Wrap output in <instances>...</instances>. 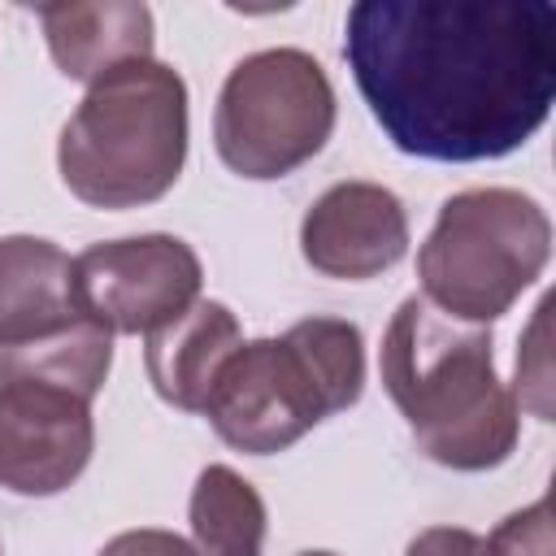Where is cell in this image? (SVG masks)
Returning a JSON list of instances; mask_svg holds the SVG:
<instances>
[{
  "label": "cell",
  "instance_id": "3",
  "mask_svg": "<svg viewBox=\"0 0 556 556\" xmlns=\"http://www.w3.org/2000/svg\"><path fill=\"white\" fill-rule=\"evenodd\" d=\"M361 387V330L343 317H308L278 339L239 343L217 369L200 413L230 447L269 456L304 439L321 417L352 408Z\"/></svg>",
  "mask_w": 556,
  "mask_h": 556
},
{
  "label": "cell",
  "instance_id": "15",
  "mask_svg": "<svg viewBox=\"0 0 556 556\" xmlns=\"http://www.w3.org/2000/svg\"><path fill=\"white\" fill-rule=\"evenodd\" d=\"M404 556H491V552L486 539H478L465 526H430L404 547Z\"/></svg>",
  "mask_w": 556,
  "mask_h": 556
},
{
  "label": "cell",
  "instance_id": "6",
  "mask_svg": "<svg viewBox=\"0 0 556 556\" xmlns=\"http://www.w3.org/2000/svg\"><path fill=\"white\" fill-rule=\"evenodd\" d=\"M552 222L513 187H469L443 200L417 252L421 300L443 317L495 321L543 274Z\"/></svg>",
  "mask_w": 556,
  "mask_h": 556
},
{
  "label": "cell",
  "instance_id": "5",
  "mask_svg": "<svg viewBox=\"0 0 556 556\" xmlns=\"http://www.w3.org/2000/svg\"><path fill=\"white\" fill-rule=\"evenodd\" d=\"M187 161V83L165 61H126L91 83L61 130L65 187L96 208L161 200Z\"/></svg>",
  "mask_w": 556,
  "mask_h": 556
},
{
  "label": "cell",
  "instance_id": "16",
  "mask_svg": "<svg viewBox=\"0 0 556 556\" xmlns=\"http://www.w3.org/2000/svg\"><path fill=\"white\" fill-rule=\"evenodd\" d=\"M100 556H200L187 539L169 530H126L100 547Z\"/></svg>",
  "mask_w": 556,
  "mask_h": 556
},
{
  "label": "cell",
  "instance_id": "14",
  "mask_svg": "<svg viewBox=\"0 0 556 556\" xmlns=\"http://www.w3.org/2000/svg\"><path fill=\"white\" fill-rule=\"evenodd\" d=\"M486 552L491 556H556V543H552V504L547 500H534L530 508L504 517L491 530Z\"/></svg>",
  "mask_w": 556,
  "mask_h": 556
},
{
  "label": "cell",
  "instance_id": "17",
  "mask_svg": "<svg viewBox=\"0 0 556 556\" xmlns=\"http://www.w3.org/2000/svg\"><path fill=\"white\" fill-rule=\"evenodd\" d=\"M300 556H334V552H300Z\"/></svg>",
  "mask_w": 556,
  "mask_h": 556
},
{
  "label": "cell",
  "instance_id": "4",
  "mask_svg": "<svg viewBox=\"0 0 556 556\" xmlns=\"http://www.w3.org/2000/svg\"><path fill=\"white\" fill-rule=\"evenodd\" d=\"M113 365V334L83 317L56 334L0 348V486L56 495L91 460L100 395Z\"/></svg>",
  "mask_w": 556,
  "mask_h": 556
},
{
  "label": "cell",
  "instance_id": "10",
  "mask_svg": "<svg viewBox=\"0 0 556 556\" xmlns=\"http://www.w3.org/2000/svg\"><path fill=\"white\" fill-rule=\"evenodd\" d=\"M74 261L35 235L0 239V348H17L83 321Z\"/></svg>",
  "mask_w": 556,
  "mask_h": 556
},
{
  "label": "cell",
  "instance_id": "13",
  "mask_svg": "<svg viewBox=\"0 0 556 556\" xmlns=\"http://www.w3.org/2000/svg\"><path fill=\"white\" fill-rule=\"evenodd\" d=\"M191 534L204 556H261L265 504L230 465H208L191 486Z\"/></svg>",
  "mask_w": 556,
  "mask_h": 556
},
{
  "label": "cell",
  "instance_id": "2",
  "mask_svg": "<svg viewBox=\"0 0 556 556\" xmlns=\"http://www.w3.org/2000/svg\"><path fill=\"white\" fill-rule=\"evenodd\" d=\"M382 387L417 447L447 469H495L517 447V400L495 378L491 334L408 295L382 334Z\"/></svg>",
  "mask_w": 556,
  "mask_h": 556
},
{
  "label": "cell",
  "instance_id": "9",
  "mask_svg": "<svg viewBox=\"0 0 556 556\" xmlns=\"http://www.w3.org/2000/svg\"><path fill=\"white\" fill-rule=\"evenodd\" d=\"M300 252L326 278H374L408 252V217L378 182H334L300 222Z\"/></svg>",
  "mask_w": 556,
  "mask_h": 556
},
{
  "label": "cell",
  "instance_id": "12",
  "mask_svg": "<svg viewBox=\"0 0 556 556\" xmlns=\"http://www.w3.org/2000/svg\"><path fill=\"white\" fill-rule=\"evenodd\" d=\"M239 321L222 300H195L148 334V378L156 395L182 413H200L226 356L239 348Z\"/></svg>",
  "mask_w": 556,
  "mask_h": 556
},
{
  "label": "cell",
  "instance_id": "8",
  "mask_svg": "<svg viewBox=\"0 0 556 556\" xmlns=\"http://www.w3.org/2000/svg\"><path fill=\"white\" fill-rule=\"evenodd\" d=\"M74 291L109 334H152L195 304L200 256L178 235L91 243L74 256Z\"/></svg>",
  "mask_w": 556,
  "mask_h": 556
},
{
  "label": "cell",
  "instance_id": "1",
  "mask_svg": "<svg viewBox=\"0 0 556 556\" xmlns=\"http://www.w3.org/2000/svg\"><path fill=\"white\" fill-rule=\"evenodd\" d=\"M348 70L387 139L426 161H495L552 113L547 0H356Z\"/></svg>",
  "mask_w": 556,
  "mask_h": 556
},
{
  "label": "cell",
  "instance_id": "7",
  "mask_svg": "<svg viewBox=\"0 0 556 556\" xmlns=\"http://www.w3.org/2000/svg\"><path fill=\"white\" fill-rule=\"evenodd\" d=\"M334 130V87L317 56L265 48L243 56L217 96V156L243 178H282L313 161Z\"/></svg>",
  "mask_w": 556,
  "mask_h": 556
},
{
  "label": "cell",
  "instance_id": "11",
  "mask_svg": "<svg viewBox=\"0 0 556 556\" xmlns=\"http://www.w3.org/2000/svg\"><path fill=\"white\" fill-rule=\"evenodd\" d=\"M48 52L74 83H96L126 61L152 56V9L135 0H70L39 9Z\"/></svg>",
  "mask_w": 556,
  "mask_h": 556
}]
</instances>
